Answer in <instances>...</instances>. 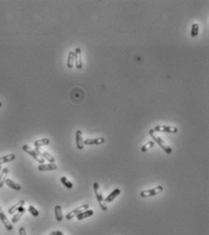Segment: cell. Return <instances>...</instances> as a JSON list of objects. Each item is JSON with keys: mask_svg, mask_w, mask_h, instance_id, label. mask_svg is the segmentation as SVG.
<instances>
[{"mask_svg": "<svg viewBox=\"0 0 209 235\" xmlns=\"http://www.w3.org/2000/svg\"><path fill=\"white\" fill-rule=\"evenodd\" d=\"M149 135L153 138L154 142H156V143L161 147V149H163L165 151L167 152V154H171V153H172V149L167 145V143H166L162 138H160V137H158V136H156V135L155 134L154 129H150V130H149Z\"/></svg>", "mask_w": 209, "mask_h": 235, "instance_id": "1", "label": "cell"}, {"mask_svg": "<svg viewBox=\"0 0 209 235\" xmlns=\"http://www.w3.org/2000/svg\"><path fill=\"white\" fill-rule=\"evenodd\" d=\"M94 186V191H95V193H96V196H97V199H98V201L99 202V205L101 209L103 210H107V202L105 201V199L103 197L102 193L99 192V185H98V182H94L93 184Z\"/></svg>", "mask_w": 209, "mask_h": 235, "instance_id": "2", "label": "cell"}, {"mask_svg": "<svg viewBox=\"0 0 209 235\" xmlns=\"http://www.w3.org/2000/svg\"><path fill=\"white\" fill-rule=\"evenodd\" d=\"M164 188L162 185H158L156 186L155 188H154L152 190H146V191H142L140 192V196L142 198H147V197H153V196H155L157 194L161 193L163 192Z\"/></svg>", "mask_w": 209, "mask_h": 235, "instance_id": "3", "label": "cell"}, {"mask_svg": "<svg viewBox=\"0 0 209 235\" xmlns=\"http://www.w3.org/2000/svg\"><path fill=\"white\" fill-rule=\"evenodd\" d=\"M154 131L157 132H167V133H176L178 129L174 126H166V125H157L153 129Z\"/></svg>", "mask_w": 209, "mask_h": 235, "instance_id": "4", "label": "cell"}, {"mask_svg": "<svg viewBox=\"0 0 209 235\" xmlns=\"http://www.w3.org/2000/svg\"><path fill=\"white\" fill-rule=\"evenodd\" d=\"M22 149H23L24 151H26L27 153H28L29 155H31V156H32L37 161H38L39 163H41V164H44V163H45V159H44L43 157H41V156H39V155L37 153L36 151H34L33 149H31L29 146H28V145H24Z\"/></svg>", "mask_w": 209, "mask_h": 235, "instance_id": "5", "label": "cell"}, {"mask_svg": "<svg viewBox=\"0 0 209 235\" xmlns=\"http://www.w3.org/2000/svg\"><path fill=\"white\" fill-rule=\"evenodd\" d=\"M88 208H89V205H88V204H84V205L80 206V207H77L76 209H75L74 210L70 211V212H68V213L67 214V216H66L67 220V221L72 220L74 217H76V215H78L79 213H81V212H83L85 210H88Z\"/></svg>", "mask_w": 209, "mask_h": 235, "instance_id": "6", "label": "cell"}, {"mask_svg": "<svg viewBox=\"0 0 209 235\" xmlns=\"http://www.w3.org/2000/svg\"><path fill=\"white\" fill-rule=\"evenodd\" d=\"M75 63L76 69H82L83 67V62H82V52L80 47H76L75 50Z\"/></svg>", "mask_w": 209, "mask_h": 235, "instance_id": "7", "label": "cell"}, {"mask_svg": "<svg viewBox=\"0 0 209 235\" xmlns=\"http://www.w3.org/2000/svg\"><path fill=\"white\" fill-rule=\"evenodd\" d=\"M0 220L3 222L4 226L6 227V229H7V231H12V230H13V225H12V223L9 221L8 219H7V217L6 214L4 213V211H3V210H2V208L1 207H0Z\"/></svg>", "mask_w": 209, "mask_h": 235, "instance_id": "8", "label": "cell"}, {"mask_svg": "<svg viewBox=\"0 0 209 235\" xmlns=\"http://www.w3.org/2000/svg\"><path fill=\"white\" fill-rule=\"evenodd\" d=\"M76 147L78 150H83L84 149V139L83 133L80 129L76 130Z\"/></svg>", "mask_w": 209, "mask_h": 235, "instance_id": "9", "label": "cell"}, {"mask_svg": "<svg viewBox=\"0 0 209 235\" xmlns=\"http://www.w3.org/2000/svg\"><path fill=\"white\" fill-rule=\"evenodd\" d=\"M37 153L39 155V156H41L43 157L44 159H46V160H47L50 163H54L55 162V158L51 155V154H49L48 152L46 151H41L40 150H39V148H36V150H35Z\"/></svg>", "mask_w": 209, "mask_h": 235, "instance_id": "10", "label": "cell"}, {"mask_svg": "<svg viewBox=\"0 0 209 235\" xmlns=\"http://www.w3.org/2000/svg\"><path fill=\"white\" fill-rule=\"evenodd\" d=\"M104 142H105L104 138H86L84 140V145H99V144H103Z\"/></svg>", "mask_w": 209, "mask_h": 235, "instance_id": "11", "label": "cell"}, {"mask_svg": "<svg viewBox=\"0 0 209 235\" xmlns=\"http://www.w3.org/2000/svg\"><path fill=\"white\" fill-rule=\"evenodd\" d=\"M38 170L40 171H47V170H55L57 169L55 163H48V164H41L37 167Z\"/></svg>", "mask_w": 209, "mask_h": 235, "instance_id": "12", "label": "cell"}, {"mask_svg": "<svg viewBox=\"0 0 209 235\" xmlns=\"http://www.w3.org/2000/svg\"><path fill=\"white\" fill-rule=\"evenodd\" d=\"M94 215V210H86L83 212L79 213L78 215H76V218L78 221H81V220H84L85 218H88V217H91Z\"/></svg>", "mask_w": 209, "mask_h": 235, "instance_id": "13", "label": "cell"}, {"mask_svg": "<svg viewBox=\"0 0 209 235\" xmlns=\"http://www.w3.org/2000/svg\"><path fill=\"white\" fill-rule=\"evenodd\" d=\"M120 193H121V191H120L119 189H115L111 193L109 194V195L105 199V201H106L107 203V202H112V201H114Z\"/></svg>", "mask_w": 209, "mask_h": 235, "instance_id": "14", "label": "cell"}, {"mask_svg": "<svg viewBox=\"0 0 209 235\" xmlns=\"http://www.w3.org/2000/svg\"><path fill=\"white\" fill-rule=\"evenodd\" d=\"M25 204V201L24 200H20L18 202H16L15 205H13L12 207H10L8 209V213L9 214H14L16 210H18L21 207H23V205Z\"/></svg>", "mask_w": 209, "mask_h": 235, "instance_id": "15", "label": "cell"}, {"mask_svg": "<svg viewBox=\"0 0 209 235\" xmlns=\"http://www.w3.org/2000/svg\"><path fill=\"white\" fill-rule=\"evenodd\" d=\"M5 183H6L8 187L12 188L13 190H15V191H20V190H21V186H20L18 183L15 182V181L10 180V179H7L6 181H5Z\"/></svg>", "mask_w": 209, "mask_h": 235, "instance_id": "16", "label": "cell"}, {"mask_svg": "<svg viewBox=\"0 0 209 235\" xmlns=\"http://www.w3.org/2000/svg\"><path fill=\"white\" fill-rule=\"evenodd\" d=\"M15 159V154H9V155H6V156H3V157H0V165L3 164V163H6V162H9V161H12Z\"/></svg>", "mask_w": 209, "mask_h": 235, "instance_id": "17", "label": "cell"}, {"mask_svg": "<svg viewBox=\"0 0 209 235\" xmlns=\"http://www.w3.org/2000/svg\"><path fill=\"white\" fill-rule=\"evenodd\" d=\"M7 174H8V169H7V168H4V169H2V173H1V175H0V188L3 187L5 181L7 179Z\"/></svg>", "mask_w": 209, "mask_h": 235, "instance_id": "18", "label": "cell"}, {"mask_svg": "<svg viewBox=\"0 0 209 235\" xmlns=\"http://www.w3.org/2000/svg\"><path fill=\"white\" fill-rule=\"evenodd\" d=\"M55 215L57 221H63V214H62V207L60 205H56L55 207Z\"/></svg>", "mask_w": 209, "mask_h": 235, "instance_id": "19", "label": "cell"}, {"mask_svg": "<svg viewBox=\"0 0 209 235\" xmlns=\"http://www.w3.org/2000/svg\"><path fill=\"white\" fill-rule=\"evenodd\" d=\"M50 143V140L48 138H41V139H37L34 142V145L36 146V148H39L42 146H46L48 145Z\"/></svg>", "mask_w": 209, "mask_h": 235, "instance_id": "20", "label": "cell"}, {"mask_svg": "<svg viewBox=\"0 0 209 235\" xmlns=\"http://www.w3.org/2000/svg\"><path fill=\"white\" fill-rule=\"evenodd\" d=\"M74 62H75V53L70 51L67 56V63L68 69H72L74 67Z\"/></svg>", "mask_w": 209, "mask_h": 235, "instance_id": "21", "label": "cell"}, {"mask_svg": "<svg viewBox=\"0 0 209 235\" xmlns=\"http://www.w3.org/2000/svg\"><path fill=\"white\" fill-rule=\"evenodd\" d=\"M19 210H20V211H18L16 214H15L14 216H13V218H12V222L13 223H16L17 221H19V219L23 216V214L25 212V209L23 207H21Z\"/></svg>", "mask_w": 209, "mask_h": 235, "instance_id": "22", "label": "cell"}, {"mask_svg": "<svg viewBox=\"0 0 209 235\" xmlns=\"http://www.w3.org/2000/svg\"><path fill=\"white\" fill-rule=\"evenodd\" d=\"M154 146H155V142H154L153 140H150V141H148L147 143H146L145 145H143L141 147V151L146 152L147 151H149L151 148H153Z\"/></svg>", "mask_w": 209, "mask_h": 235, "instance_id": "23", "label": "cell"}, {"mask_svg": "<svg viewBox=\"0 0 209 235\" xmlns=\"http://www.w3.org/2000/svg\"><path fill=\"white\" fill-rule=\"evenodd\" d=\"M60 180H61V182L63 183V185H65V187H67V189H72V188H73V183H72L67 177H65V176L61 177V178H60Z\"/></svg>", "mask_w": 209, "mask_h": 235, "instance_id": "24", "label": "cell"}, {"mask_svg": "<svg viewBox=\"0 0 209 235\" xmlns=\"http://www.w3.org/2000/svg\"><path fill=\"white\" fill-rule=\"evenodd\" d=\"M199 32V25L198 24H193L192 25V28H191V36L193 38L197 37Z\"/></svg>", "mask_w": 209, "mask_h": 235, "instance_id": "25", "label": "cell"}, {"mask_svg": "<svg viewBox=\"0 0 209 235\" xmlns=\"http://www.w3.org/2000/svg\"><path fill=\"white\" fill-rule=\"evenodd\" d=\"M28 211H29L34 217H37V216L39 215V211H38L36 208L34 207V206H32V205L28 206Z\"/></svg>", "mask_w": 209, "mask_h": 235, "instance_id": "26", "label": "cell"}, {"mask_svg": "<svg viewBox=\"0 0 209 235\" xmlns=\"http://www.w3.org/2000/svg\"><path fill=\"white\" fill-rule=\"evenodd\" d=\"M19 235H27V232H26V229L24 227H21L19 229Z\"/></svg>", "mask_w": 209, "mask_h": 235, "instance_id": "27", "label": "cell"}, {"mask_svg": "<svg viewBox=\"0 0 209 235\" xmlns=\"http://www.w3.org/2000/svg\"><path fill=\"white\" fill-rule=\"evenodd\" d=\"M51 233H52V235H66L65 233H63L62 232H60V231H56V232H53Z\"/></svg>", "mask_w": 209, "mask_h": 235, "instance_id": "28", "label": "cell"}, {"mask_svg": "<svg viewBox=\"0 0 209 235\" xmlns=\"http://www.w3.org/2000/svg\"><path fill=\"white\" fill-rule=\"evenodd\" d=\"M1 173H2V167L0 165V175H1Z\"/></svg>", "mask_w": 209, "mask_h": 235, "instance_id": "29", "label": "cell"}, {"mask_svg": "<svg viewBox=\"0 0 209 235\" xmlns=\"http://www.w3.org/2000/svg\"><path fill=\"white\" fill-rule=\"evenodd\" d=\"M2 105H3V104H2V102H1V101H0V108H1V107H2Z\"/></svg>", "mask_w": 209, "mask_h": 235, "instance_id": "30", "label": "cell"}, {"mask_svg": "<svg viewBox=\"0 0 209 235\" xmlns=\"http://www.w3.org/2000/svg\"><path fill=\"white\" fill-rule=\"evenodd\" d=\"M49 235H52V233H50V234H49Z\"/></svg>", "mask_w": 209, "mask_h": 235, "instance_id": "31", "label": "cell"}]
</instances>
